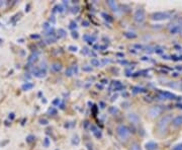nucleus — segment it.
<instances>
[{
    "mask_svg": "<svg viewBox=\"0 0 182 150\" xmlns=\"http://www.w3.org/2000/svg\"><path fill=\"white\" fill-rule=\"evenodd\" d=\"M172 120H173L172 114H167V115H164L163 117H161V118L159 119L158 122H157V125H156L157 132L161 135L166 133L167 130H168L169 125H170L171 122H172Z\"/></svg>",
    "mask_w": 182,
    "mask_h": 150,
    "instance_id": "obj_1",
    "label": "nucleus"
},
{
    "mask_svg": "<svg viewBox=\"0 0 182 150\" xmlns=\"http://www.w3.org/2000/svg\"><path fill=\"white\" fill-rule=\"evenodd\" d=\"M130 129L128 128V127L126 126V125H118L117 127H116V135H117V137L120 139L122 141H126L128 139V137H130Z\"/></svg>",
    "mask_w": 182,
    "mask_h": 150,
    "instance_id": "obj_2",
    "label": "nucleus"
},
{
    "mask_svg": "<svg viewBox=\"0 0 182 150\" xmlns=\"http://www.w3.org/2000/svg\"><path fill=\"white\" fill-rule=\"evenodd\" d=\"M146 19V12L143 8H138L134 13V20L137 24H143Z\"/></svg>",
    "mask_w": 182,
    "mask_h": 150,
    "instance_id": "obj_3",
    "label": "nucleus"
},
{
    "mask_svg": "<svg viewBox=\"0 0 182 150\" xmlns=\"http://www.w3.org/2000/svg\"><path fill=\"white\" fill-rule=\"evenodd\" d=\"M170 18V13L169 12H164V11H158L154 12L151 15V19L155 20V21H161V20H165Z\"/></svg>",
    "mask_w": 182,
    "mask_h": 150,
    "instance_id": "obj_4",
    "label": "nucleus"
},
{
    "mask_svg": "<svg viewBox=\"0 0 182 150\" xmlns=\"http://www.w3.org/2000/svg\"><path fill=\"white\" fill-rule=\"evenodd\" d=\"M163 112V108L161 106H154L152 108L149 109L148 111V114L151 118H156V117L160 116Z\"/></svg>",
    "mask_w": 182,
    "mask_h": 150,
    "instance_id": "obj_5",
    "label": "nucleus"
},
{
    "mask_svg": "<svg viewBox=\"0 0 182 150\" xmlns=\"http://www.w3.org/2000/svg\"><path fill=\"white\" fill-rule=\"evenodd\" d=\"M126 118H128V120L130 121L133 125H138L140 124L141 122L140 117H139L136 113H128V114L126 115Z\"/></svg>",
    "mask_w": 182,
    "mask_h": 150,
    "instance_id": "obj_6",
    "label": "nucleus"
},
{
    "mask_svg": "<svg viewBox=\"0 0 182 150\" xmlns=\"http://www.w3.org/2000/svg\"><path fill=\"white\" fill-rule=\"evenodd\" d=\"M32 75L34 76H36V77H38V78H44V77H46V75H47V71H46V69H43V68H34L32 69Z\"/></svg>",
    "mask_w": 182,
    "mask_h": 150,
    "instance_id": "obj_7",
    "label": "nucleus"
},
{
    "mask_svg": "<svg viewBox=\"0 0 182 150\" xmlns=\"http://www.w3.org/2000/svg\"><path fill=\"white\" fill-rule=\"evenodd\" d=\"M106 3H107V5L109 6L110 9L113 12L117 13V12L120 11V6H118V4L116 3L115 1H113V0H108V1H106Z\"/></svg>",
    "mask_w": 182,
    "mask_h": 150,
    "instance_id": "obj_8",
    "label": "nucleus"
},
{
    "mask_svg": "<svg viewBox=\"0 0 182 150\" xmlns=\"http://www.w3.org/2000/svg\"><path fill=\"white\" fill-rule=\"evenodd\" d=\"M171 124H172V126L174 128H178V127L182 126V115L181 116H176L175 118H173Z\"/></svg>",
    "mask_w": 182,
    "mask_h": 150,
    "instance_id": "obj_9",
    "label": "nucleus"
},
{
    "mask_svg": "<svg viewBox=\"0 0 182 150\" xmlns=\"http://www.w3.org/2000/svg\"><path fill=\"white\" fill-rule=\"evenodd\" d=\"M83 40H84L85 42L88 43L89 45H91V44H93V42H95L96 37L91 36V35H84V36H83Z\"/></svg>",
    "mask_w": 182,
    "mask_h": 150,
    "instance_id": "obj_10",
    "label": "nucleus"
},
{
    "mask_svg": "<svg viewBox=\"0 0 182 150\" xmlns=\"http://www.w3.org/2000/svg\"><path fill=\"white\" fill-rule=\"evenodd\" d=\"M145 147H146V149H147V150H156L157 148H158V144H157L156 142H153V141H150V142L146 143Z\"/></svg>",
    "mask_w": 182,
    "mask_h": 150,
    "instance_id": "obj_11",
    "label": "nucleus"
},
{
    "mask_svg": "<svg viewBox=\"0 0 182 150\" xmlns=\"http://www.w3.org/2000/svg\"><path fill=\"white\" fill-rule=\"evenodd\" d=\"M51 69H52L54 72H60V71L62 70V65L58 62H55L51 65Z\"/></svg>",
    "mask_w": 182,
    "mask_h": 150,
    "instance_id": "obj_12",
    "label": "nucleus"
},
{
    "mask_svg": "<svg viewBox=\"0 0 182 150\" xmlns=\"http://www.w3.org/2000/svg\"><path fill=\"white\" fill-rule=\"evenodd\" d=\"M38 53H32V55H30V57H28V59H27V62H28V64H34V62H36V60H38Z\"/></svg>",
    "mask_w": 182,
    "mask_h": 150,
    "instance_id": "obj_13",
    "label": "nucleus"
},
{
    "mask_svg": "<svg viewBox=\"0 0 182 150\" xmlns=\"http://www.w3.org/2000/svg\"><path fill=\"white\" fill-rule=\"evenodd\" d=\"M74 74H76V73H75V70H74V65L69 67V68H67L66 71H65V75H66L67 77H71V76H73Z\"/></svg>",
    "mask_w": 182,
    "mask_h": 150,
    "instance_id": "obj_14",
    "label": "nucleus"
},
{
    "mask_svg": "<svg viewBox=\"0 0 182 150\" xmlns=\"http://www.w3.org/2000/svg\"><path fill=\"white\" fill-rule=\"evenodd\" d=\"M108 113H109L110 115H112V116H115V115H117L118 113H120V111H118V109L116 108V106H109V109H108Z\"/></svg>",
    "mask_w": 182,
    "mask_h": 150,
    "instance_id": "obj_15",
    "label": "nucleus"
},
{
    "mask_svg": "<svg viewBox=\"0 0 182 150\" xmlns=\"http://www.w3.org/2000/svg\"><path fill=\"white\" fill-rule=\"evenodd\" d=\"M90 64H91V66H94V67H100V66H101V62H100V61L98 60V59H96V58L91 59Z\"/></svg>",
    "mask_w": 182,
    "mask_h": 150,
    "instance_id": "obj_16",
    "label": "nucleus"
},
{
    "mask_svg": "<svg viewBox=\"0 0 182 150\" xmlns=\"http://www.w3.org/2000/svg\"><path fill=\"white\" fill-rule=\"evenodd\" d=\"M32 87H34V84L30 83V82H26V83H24L23 85L21 86L22 90H24V91H26V90H30Z\"/></svg>",
    "mask_w": 182,
    "mask_h": 150,
    "instance_id": "obj_17",
    "label": "nucleus"
},
{
    "mask_svg": "<svg viewBox=\"0 0 182 150\" xmlns=\"http://www.w3.org/2000/svg\"><path fill=\"white\" fill-rule=\"evenodd\" d=\"M130 150H142V148H141L140 144L138 142H133L130 145Z\"/></svg>",
    "mask_w": 182,
    "mask_h": 150,
    "instance_id": "obj_18",
    "label": "nucleus"
},
{
    "mask_svg": "<svg viewBox=\"0 0 182 150\" xmlns=\"http://www.w3.org/2000/svg\"><path fill=\"white\" fill-rule=\"evenodd\" d=\"M124 37L128 39H136L137 38V35L135 34L134 32H124Z\"/></svg>",
    "mask_w": 182,
    "mask_h": 150,
    "instance_id": "obj_19",
    "label": "nucleus"
},
{
    "mask_svg": "<svg viewBox=\"0 0 182 150\" xmlns=\"http://www.w3.org/2000/svg\"><path fill=\"white\" fill-rule=\"evenodd\" d=\"M101 16L103 17V19H105L106 21H108V22H112V17L109 15V14H107V13H105V12H102L101 13Z\"/></svg>",
    "mask_w": 182,
    "mask_h": 150,
    "instance_id": "obj_20",
    "label": "nucleus"
},
{
    "mask_svg": "<svg viewBox=\"0 0 182 150\" xmlns=\"http://www.w3.org/2000/svg\"><path fill=\"white\" fill-rule=\"evenodd\" d=\"M67 32L66 30H64V28H59L58 30V38H64V37H66Z\"/></svg>",
    "mask_w": 182,
    "mask_h": 150,
    "instance_id": "obj_21",
    "label": "nucleus"
},
{
    "mask_svg": "<svg viewBox=\"0 0 182 150\" xmlns=\"http://www.w3.org/2000/svg\"><path fill=\"white\" fill-rule=\"evenodd\" d=\"M143 91H145V88L140 87V86H135V87L133 88V92H134L135 94L139 93V92H143Z\"/></svg>",
    "mask_w": 182,
    "mask_h": 150,
    "instance_id": "obj_22",
    "label": "nucleus"
},
{
    "mask_svg": "<svg viewBox=\"0 0 182 150\" xmlns=\"http://www.w3.org/2000/svg\"><path fill=\"white\" fill-rule=\"evenodd\" d=\"M79 143H80V140H79V137L77 136V135L73 136V138H72V144H73V145H78Z\"/></svg>",
    "mask_w": 182,
    "mask_h": 150,
    "instance_id": "obj_23",
    "label": "nucleus"
},
{
    "mask_svg": "<svg viewBox=\"0 0 182 150\" xmlns=\"http://www.w3.org/2000/svg\"><path fill=\"white\" fill-rule=\"evenodd\" d=\"M57 41V38L56 37H49L48 39H47V44H53V43H56Z\"/></svg>",
    "mask_w": 182,
    "mask_h": 150,
    "instance_id": "obj_24",
    "label": "nucleus"
},
{
    "mask_svg": "<svg viewBox=\"0 0 182 150\" xmlns=\"http://www.w3.org/2000/svg\"><path fill=\"white\" fill-rule=\"evenodd\" d=\"M34 140H36V137H34V135H30V136L26 137V142L27 143H32L34 142Z\"/></svg>",
    "mask_w": 182,
    "mask_h": 150,
    "instance_id": "obj_25",
    "label": "nucleus"
},
{
    "mask_svg": "<svg viewBox=\"0 0 182 150\" xmlns=\"http://www.w3.org/2000/svg\"><path fill=\"white\" fill-rule=\"evenodd\" d=\"M48 114H51L52 116H55V115H57V110L54 108H50L48 110Z\"/></svg>",
    "mask_w": 182,
    "mask_h": 150,
    "instance_id": "obj_26",
    "label": "nucleus"
},
{
    "mask_svg": "<svg viewBox=\"0 0 182 150\" xmlns=\"http://www.w3.org/2000/svg\"><path fill=\"white\" fill-rule=\"evenodd\" d=\"M76 28H77V24L75 21H71L70 22V26H69V28H70V30H72V32L73 30H74V28L75 30H76Z\"/></svg>",
    "mask_w": 182,
    "mask_h": 150,
    "instance_id": "obj_27",
    "label": "nucleus"
},
{
    "mask_svg": "<svg viewBox=\"0 0 182 150\" xmlns=\"http://www.w3.org/2000/svg\"><path fill=\"white\" fill-rule=\"evenodd\" d=\"M43 144H44L45 147H49V145H50V139H49L48 137H47V138H45Z\"/></svg>",
    "mask_w": 182,
    "mask_h": 150,
    "instance_id": "obj_28",
    "label": "nucleus"
},
{
    "mask_svg": "<svg viewBox=\"0 0 182 150\" xmlns=\"http://www.w3.org/2000/svg\"><path fill=\"white\" fill-rule=\"evenodd\" d=\"M82 70L85 71V72H91V71H92V67L91 66H83Z\"/></svg>",
    "mask_w": 182,
    "mask_h": 150,
    "instance_id": "obj_29",
    "label": "nucleus"
},
{
    "mask_svg": "<svg viewBox=\"0 0 182 150\" xmlns=\"http://www.w3.org/2000/svg\"><path fill=\"white\" fill-rule=\"evenodd\" d=\"M171 150H182V143H179V144L173 146V148Z\"/></svg>",
    "mask_w": 182,
    "mask_h": 150,
    "instance_id": "obj_30",
    "label": "nucleus"
},
{
    "mask_svg": "<svg viewBox=\"0 0 182 150\" xmlns=\"http://www.w3.org/2000/svg\"><path fill=\"white\" fill-rule=\"evenodd\" d=\"M71 36H72L73 39H78L79 38V35H78V32H77L76 30H73V32H71Z\"/></svg>",
    "mask_w": 182,
    "mask_h": 150,
    "instance_id": "obj_31",
    "label": "nucleus"
},
{
    "mask_svg": "<svg viewBox=\"0 0 182 150\" xmlns=\"http://www.w3.org/2000/svg\"><path fill=\"white\" fill-rule=\"evenodd\" d=\"M93 134H94V136H95V137H96V138H97V139H100V138H101V137H102V134H101V132H100L99 130H98L97 132L93 133Z\"/></svg>",
    "mask_w": 182,
    "mask_h": 150,
    "instance_id": "obj_32",
    "label": "nucleus"
},
{
    "mask_svg": "<svg viewBox=\"0 0 182 150\" xmlns=\"http://www.w3.org/2000/svg\"><path fill=\"white\" fill-rule=\"evenodd\" d=\"M78 12H79V7H78V6H73V7H72V13L77 14Z\"/></svg>",
    "mask_w": 182,
    "mask_h": 150,
    "instance_id": "obj_33",
    "label": "nucleus"
},
{
    "mask_svg": "<svg viewBox=\"0 0 182 150\" xmlns=\"http://www.w3.org/2000/svg\"><path fill=\"white\" fill-rule=\"evenodd\" d=\"M38 122H40V124H41V125H48V124H49L48 120H46V119H41V120L38 121Z\"/></svg>",
    "mask_w": 182,
    "mask_h": 150,
    "instance_id": "obj_34",
    "label": "nucleus"
},
{
    "mask_svg": "<svg viewBox=\"0 0 182 150\" xmlns=\"http://www.w3.org/2000/svg\"><path fill=\"white\" fill-rule=\"evenodd\" d=\"M68 50L71 51V52H76V51H77V47L76 46H69L68 47Z\"/></svg>",
    "mask_w": 182,
    "mask_h": 150,
    "instance_id": "obj_35",
    "label": "nucleus"
},
{
    "mask_svg": "<svg viewBox=\"0 0 182 150\" xmlns=\"http://www.w3.org/2000/svg\"><path fill=\"white\" fill-rule=\"evenodd\" d=\"M60 102H61L60 98H56V100H53V104H54V106H59V104H60Z\"/></svg>",
    "mask_w": 182,
    "mask_h": 150,
    "instance_id": "obj_36",
    "label": "nucleus"
},
{
    "mask_svg": "<svg viewBox=\"0 0 182 150\" xmlns=\"http://www.w3.org/2000/svg\"><path fill=\"white\" fill-rule=\"evenodd\" d=\"M111 61L109 60V59H102L101 60V65H105L107 64V63H110Z\"/></svg>",
    "mask_w": 182,
    "mask_h": 150,
    "instance_id": "obj_37",
    "label": "nucleus"
},
{
    "mask_svg": "<svg viewBox=\"0 0 182 150\" xmlns=\"http://www.w3.org/2000/svg\"><path fill=\"white\" fill-rule=\"evenodd\" d=\"M44 28H45V30H50V28H51L50 24H49V22H45V24H44Z\"/></svg>",
    "mask_w": 182,
    "mask_h": 150,
    "instance_id": "obj_38",
    "label": "nucleus"
},
{
    "mask_svg": "<svg viewBox=\"0 0 182 150\" xmlns=\"http://www.w3.org/2000/svg\"><path fill=\"white\" fill-rule=\"evenodd\" d=\"M50 24H56V18H55V16H54V15H52V16L50 17Z\"/></svg>",
    "mask_w": 182,
    "mask_h": 150,
    "instance_id": "obj_39",
    "label": "nucleus"
},
{
    "mask_svg": "<svg viewBox=\"0 0 182 150\" xmlns=\"http://www.w3.org/2000/svg\"><path fill=\"white\" fill-rule=\"evenodd\" d=\"M90 129H91V131H92V132H93V133H95V132H97V131H98L97 127L93 126V125H92V126H90Z\"/></svg>",
    "mask_w": 182,
    "mask_h": 150,
    "instance_id": "obj_40",
    "label": "nucleus"
},
{
    "mask_svg": "<svg viewBox=\"0 0 182 150\" xmlns=\"http://www.w3.org/2000/svg\"><path fill=\"white\" fill-rule=\"evenodd\" d=\"M82 26H85V28H87V26H89V21H88V20H83V21H82Z\"/></svg>",
    "mask_w": 182,
    "mask_h": 150,
    "instance_id": "obj_41",
    "label": "nucleus"
},
{
    "mask_svg": "<svg viewBox=\"0 0 182 150\" xmlns=\"http://www.w3.org/2000/svg\"><path fill=\"white\" fill-rule=\"evenodd\" d=\"M88 49H87V48H84V49H83V50H82V54H84V55H87V54H88Z\"/></svg>",
    "mask_w": 182,
    "mask_h": 150,
    "instance_id": "obj_42",
    "label": "nucleus"
},
{
    "mask_svg": "<svg viewBox=\"0 0 182 150\" xmlns=\"http://www.w3.org/2000/svg\"><path fill=\"white\" fill-rule=\"evenodd\" d=\"M30 38L32 39H40V36H38V35H32Z\"/></svg>",
    "mask_w": 182,
    "mask_h": 150,
    "instance_id": "obj_43",
    "label": "nucleus"
},
{
    "mask_svg": "<svg viewBox=\"0 0 182 150\" xmlns=\"http://www.w3.org/2000/svg\"><path fill=\"white\" fill-rule=\"evenodd\" d=\"M120 64H124V65H128V61H120Z\"/></svg>",
    "mask_w": 182,
    "mask_h": 150,
    "instance_id": "obj_44",
    "label": "nucleus"
},
{
    "mask_svg": "<svg viewBox=\"0 0 182 150\" xmlns=\"http://www.w3.org/2000/svg\"><path fill=\"white\" fill-rule=\"evenodd\" d=\"M101 83H102V84H106V83H108V80H106V79H102V80H101Z\"/></svg>",
    "mask_w": 182,
    "mask_h": 150,
    "instance_id": "obj_45",
    "label": "nucleus"
},
{
    "mask_svg": "<svg viewBox=\"0 0 182 150\" xmlns=\"http://www.w3.org/2000/svg\"><path fill=\"white\" fill-rule=\"evenodd\" d=\"M135 48H138V49H143V47L141 46V45H135Z\"/></svg>",
    "mask_w": 182,
    "mask_h": 150,
    "instance_id": "obj_46",
    "label": "nucleus"
},
{
    "mask_svg": "<svg viewBox=\"0 0 182 150\" xmlns=\"http://www.w3.org/2000/svg\"><path fill=\"white\" fill-rule=\"evenodd\" d=\"M100 106H100L101 109H104V108H105V104H104V102H100Z\"/></svg>",
    "mask_w": 182,
    "mask_h": 150,
    "instance_id": "obj_47",
    "label": "nucleus"
},
{
    "mask_svg": "<svg viewBox=\"0 0 182 150\" xmlns=\"http://www.w3.org/2000/svg\"><path fill=\"white\" fill-rule=\"evenodd\" d=\"M116 56H118V57H124V55L122 54V53H117V54H116Z\"/></svg>",
    "mask_w": 182,
    "mask_h": 150,
    "instance_id": "obj_48",
    "label": "nucleus"
},
{
    "mask_svg": "<svg viewBox=\"0 0 182 150\" xmlns=\"http://www.w3.org/2000/svg\"><path fill=\"white\" fill-rule=\"evenodd\" d=\"M60 109L64 110V109H65V104H60Z\"/></svg>",
    "mask_w": 182,
    "mask_h": 150,
    "instance_id": "obj_49",
    "label": "nucleus"
},
{
    "mask_svg": "<svg viewBox=\"0 0 182 150\" xmlns=\"http://www.w3.org/2000/svg\"><path fill=\"white\" fill-rule=\"evenodd\" d=\"M116 97H117V95H116V94H115V95H113V96H112L111 100H116Z\"/></svg>",
    "mask_w": 182,
    "mask_h": 150,
    "instance_id": "obj_50",
    "label": "nucleus"
},
{
    "mask_svg": "<svg viewBox=\"0 0 182 150\" xmlns=\"http://www.w3.org/2000/svg\"><path fill=\"white\" fill-rule=\"evenodd\" d=\"M10 118L13 119V118H14V114H10V115H9V119H10Z\"/></svg>",
    "mask_w": 182,
    "mask_h": 150,
    "instance_id": "obj_51",
    "label": "nucleus"
},
{
    "mask_svg": "<svg viewBox=\"0 0 182 150\" xmlns=\"http://www.w3.org/2000/svg\"><path fill=\"white\" fill-rule=\"evenodd\" d=\"M155 52H157V53H162L163 51H162V50H156V51H155Z\"/></svg>",
    "mask_w": 182,
    "mask_h": 150,
    "instance_id": "obj_52",
    "label": "nucleus"
},
{
    "mask_svg": "<svg viewBox=\"0 0 182 150\" xmlns=\"http://www.w3.org/2000/svg\"><path fill=\"white\" fill-rule=\"evenodd\" d=\"M97 87H98V88H102V86H101V85H99V84H97Z\"/></svg>",
    "mask_w": 182,
    "mask_h": 150,
    "instance_id": "obj_53",
    "label": "nucleus"
},
{
    "mask_svg": "<svg viewBox=\"0 0 182 150\" xmlns=\"http://www.w3.org/2000/svg\"><path fill=\"white\" fill-rule=\"evenodd\" d=\"M180 87H181V90H182V84H181V85H180Z\"/></svg>",
    "mask_w": 182,
    "mask_h": 150,
    "instance_id": "obj_54",
    "label": "nucleus"
}]
</instances>
